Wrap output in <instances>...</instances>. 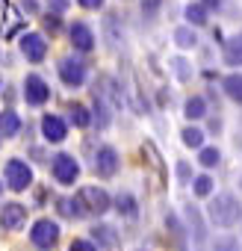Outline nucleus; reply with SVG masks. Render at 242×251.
I'll return each instance as SVG.
<instances>
[{
    "label": "nucleus",
    "instance_id": "f257e3e1",
    "mask_svg": "<svg viewBox=\"0 0 242 251\" xmlns=\"http://www.w3.org/2000/svg\"><path fill=\"white\" fill-rule=\"evenodd\" d=\"M207 222L213 227H221V230H230L236 225H242V198L236 192H216L210 201H207V210H204Z\"/></svg>",
    "mask_w": 242,
    "mask_h": 251
},
{
    "label": "nucleus",
    "instance_id": "f03ea898",
    "mask_svg": "<svg viewBox=\"0 0 242 251\" xmlns=\"http://www.w3.org/2000/svg\"><path fill=\"white\" fill-rule=\"evenodd\" d=\"M74 198L83 207L86 219H100V216H106L112 210V195L103 186H80L74 192Z\"/></svg>",
    "mask_w": 242,
    "mask_h": 251
},
{
    "label": "nucleus",
    "instance_id": "7ed1b4c3",
    "mask_svg": "<svg viewBox=\"0 0 242 251\" xmlns=\"http://www.w3.org/2000/svg\"><path fill=\"white\" fill-rule=\"evenodd\" d=\"M33 183H36L33 166L21 157H9L3 166V186L12 192H27V189H33Z\"/></svg>",
    "mask_w": 242,
    "mask_h": 251
},
{
    "label": "nucleus",
    "instance_id": "20e7f679",
    "mask_svg": "<svg viewBox=\"0 0 242 251\" xmlns=\"http://www.w3.org/2000/svg\"><path fill=\"white\" fill-rule=\"evenodd\" d=\"M59 239H62V227H59L56 219L42 216V219H36V222L30 225V242H33L39 251H53V248L59 245Z\"/></svg>",
    "mask_w": 242,
    "mask_h": 251
},
{
    "label": "nucleus",
    "instance_id": "39448f33",
    "mask_svg": "<svg viewBox=\"0 0 242 251\" xmlns=\"http://www.w3.org/2000/svg\"><path fill=\"white\" fill-rule=\"evenodd\" d=\"M56 74H59V80H62V86H68V89H83L86 83H89V62L83 59V56H62L59 59V65H56Z\"/></svg>",
    "mask_w": 242,
    "mask_h": 251
},
{
    "label": "nucleus",
    "instance_id": "423d86ee",
    "mask_svg": "<svg viewBox=\"0 0 242 251\" xmlns=\"http://www.w3.org/2000/svg\"><path fill=\"white\" fill-rule=\"evenodd\" d=\"M80 160L74 157V154H68V151H59V154H53L50 157V177H53V183H59V186H74L77 180H80Z\"/></svg>",
    "mask_w": 242,
    "mask_h": 251
},
{
    "label": "nucleus",
    "instance_id": "0eeeda50",
    "mask_svg": "<svg viewBox=\"0 0 242 251\" xmlns=\"http://www.w3.org/2000/svg\"><path fill=\"white\" fill-rule=\"evenodd\" d=\"M183 222H186V230H189V239L201 248V245H207V239H210V222H207V216H204V210L198 207V204H183Z\"/></svg>",
    "mask_w": 242,
    "mask_h": 251
},
{
    "label": "nucleus",
    "instance_id": "6e6552de",
    "mask_svg": "<svg viewBox=\"0 0 242 251\" xmlns=\"http://www.w3.org/2000/svg\"><path fill=\"white\" fill-rule=\"evenodd\" d=\"M92 172L100 177V180H109L121 172V154L115 145H100L92 157Z\"/></svg>",
    "mask_w": 242,
    "mask_h": 251
},
{
    "label": "nucleus",
    "instance_id": "1a4fd4ad",
    "mask_svg": "<svg viewBox=\"0 0 242 251\" xmlns=\"http://www.w3.org/2000/svg\"><path fill=\"white\" fill-rule=\"evenodd\" d=\"M21 98L27 100V106H45L50 100V83L42 74L30 71L24 77V83H21Z\"/></svg>",
    "mask_w": 242,
    "mask_h": 251
},
{
    "label": "nucleus",
    "instance_id": "9d476101",
    "mask_svg": "<svg viewBox=\"0 0 242 251\" xmlns=\"http://www.w3.org/2000/svg\"><path fill=\"white\" fill-rule=\"evenodd\" d=\"M18 50H21V56H24L27 62L39 65V62H45V59H48L50 42H48V36H45V33H24V36H21V42H18Z\"/></svg>",
    "mask_w": 242,
    "mask_h": 251
},
{
    "label": "nucleus",
    "instance_id": "9b49d317",
    "mask_svg": "<svg viewBox=\"0 0 242 251\" xmlns=\"http://www.w3.org/2000/svg\"><path fill=\"white\" fill-rule=\"evenodd\" d=\"M39 130H42L45 145H62L68 139V118H62L56 112H45L39 121Z\"/></svg>",
    "mask_w": 242,
    "mask_h": 251
},
{
    "label": "nucleus",
    "instance_id": "f8f14e48",
    "mask_svg": "<svg viewBox=\"0 0 242 251\" xmlns=\"http://www.w3.org/2000/svg\"><path fill=\"white\" fill-rule=\"evenodd\" d=\"M27 216H30V207L21 204V201H3L0 207V227L6 233H15L27 225Z\"/></svg>",
    "mask_w": 242,
    "mask_h": 251
},
{
    "label": "nucleus",
    "instance_id": "ddd939ff",
    "mask_svg": "<svg viewBox=\"0 0 242 251\" xmlns=\"http://www.w3.org/2000/svg\"><path fill=\"white\" fill-rule=\"evenodd\" d=\"M68 42L77 53H92L97 48V36H95L92 24H86V21H71L68 24Z\"/></svg>",
    "mask_w": 242,
    "mask_h": 251
},
{
    "label": "nucleus",
    "instance_id": "4468645a",
    "mask_svg": "<svg viewBox=\"0 0 242 251\" xmlns=\"http://www.w3.org/2000/svg\"><path fill=\"white\" fill-rule=\"evenodd\" d=\"M89 239L97 245V251H115V248L121 245V233H118V227L109 225V222H95V225L89 227Z\"/></svg>",
    "mask_w": 242,
    "mask_h": 251
},
{
    "label": "nucleus",
    "instance_id": "2eb2a0df",
    "mask_svg": "<svg viewBox=\"0 0 242 251\" xmlns=\"http://www.w3.org/2000/svg\"><path fill=\"white\" fill-rule=\"evenodd\" d=\"M166 233H169V245L174 251H186L189 245V230H186V222L174 213V210H166Z\"/></svg>",
    "mask_w": 242,
    "mask_h": 251
},
{
    "label": "nucleus",
    "instance_id": "dca6fc26",
    "mask_svg": "<svg viewBox=\"0 0 242 251\" xmlns=\"http://www.w3.org/2000/svg\"><path fill=\"white\" fill-rule=\"evenodd\" d=\"M221 62H224L230 71H242V33L227 36V39L221 42Z\"/></svg>",
    "mask_w": 242,
    "mask_h": 251
},
{
    "label": "nucleus",
    "instance_id": "f3484780",
    "mask_svg": "<svg viewBox=\"0 0 242 251\" xmlns=\"http://www.w3.org/2000/svg\"><path fill=\"white\" fill-rule=\"evenodd\" d=\"M103 39H106L109 48H115V50L127 42V36H124V21H121L118 12H106V18H103Z\"/></svg>",
    "mask_w": 242,
    "mask_h": 251
},
{
    "label": "nucleus",
    "instance_id": "a211bd4d",
    "mask_svg": "<svg viewBox=\"0 0 242 251\" xmlns=\"http://www.w3.org/2000/svg\"><path fill=\"white\" fill-rule=\"evenodd\" d=\"M210 112H213V109H210V103H207L204 95H189V98L183 100V118H186V124H198V121H204Z\"/></svg>",
    "mask_w": 242,
    "mask_h": 251
},
{
    "label": "nucleus",
    "instance_id": "6ab92c4d",
    "mask_svg": "<svg viewBox=\"0 0 242 251\" xmlns=\"http://www.w3.org/2000/svg\"><path fill=\"white\" fill-rule=\"evenodd\" d=\"M112 210L121 216V219H139V198L130 192V189H121L115 198H112Z\"/></svg>",
    "mask_w": 242,
    "mask_h": 251
},
{
    "label": "nucleus",
    "instance_id": "aec40b11",
    "mask_svg": "<svg viewBox=\"0 0 242 251\" xmlns=\"http://www.w3.org/2000/svg\"><path fill=\"white\" fill-rule=\"evenodd\" d=\"M21 127H24V118L12 106L0 109V139H15L21 133Z\"/></svg>",
    "mask_w": 242,
    "mask_h": 251
},
{
    "label": "nucleus",
    "instance_id": "412c9836",
    "mask_svg": "<svg viewBox=\"0 0 242 251\" xmlns=\"http://www.w3.org/2000/svg\"><path fill=\"white\" fill-rule=\"evenodd\" d=\"M53 204H56V216L65 219V222H83L86 219V213H83V207L77 204L74 195H59Z\"/></svg>",
    "mask_w": 242,
    "mask_h": 251
},
{
    "label": "nucleus",
    "instance_id": "4be33fe9",
    "mask_svg": "<svg viewBox=\"0 0 242 251\" xmlns=\"http://www.w3.org/2000/svg\"><path fill=\"white\" fill-rule=\"evenodd\" d=\"M68 127H71V124H74V127L77 130H89L92 127V124H95V118H92V106H86V103H68Z\"/></svg>",
    "mask_w": 242,
    "mask_h": 251
},
{
    "label": "nucleus",
    "instance_id": "5701e85b",
    "mask_svg": "<svg viewBox=\"0 0 242 251\" xmlns=\"http://www.w3.org/2000/svg\"><path fill=\"white\" fill-rule=\"evenodd\" d=\"M221 95L230 103L242 106V71H230V74L221 77Z\"/></svg>",
    "mask_w": 242,
    "mask_h": 251
},
{
    "label": "nucleus",
    "instance_id": "b1692460",
    "mask_svg": "<svg viewBox=\"0 0 242 251\" xmlns=\"http://www.w3.org/2000/svg\"><path fill=\"white\" fill-rule=\"evenodd\" d=\"M183 18H186V27H192V30H201V27L210 24V12L204 9L201 0H192V3H186Z\"/></svg>",
    "mask_w": 242,
    "mask_h": 251
},
{
    "label": "nucleus",
    "instance_id": "393cba45",
    "mask_svg": "<svg viewBox=\"0 0 242 251\" xmlns=\"http://www.w3.org/2000/svg\"><path fill=\"white\" fill-rule=\"evenodd\" d=\"M180 142L192 151H201L207 145V133L204 127H198V124H183V130H180Z\"/></svg>",
    "mask_w": 242,
    "mask_h": 251
},
{
    "label": "nucleus",
    "instance_id": "a878e982",
    "mask_svg": "<svg viewBox=\"0 0 242 251\" xmlns=\"http://www.w3.org/2000/svg\"><path fill=\"white\" fill-rule=\"evenodd\" d=\"M192 195H195V198H201V201H204V198L210 201V198L216 195V177H213L210 172L195 175V180H192Z\"/></svg>",
    "mask_w": 242,
    "mask_h": 251
},
{
    "label": "nucleus",
    "instance_id": "bb28decb",
    "mask_svg": "<svg viewBox=\"0 0 242 251\" xmlns=\"http://www.w3.org/2000/svg\"><path fill=\"white\" fill-rule=\"evenodd\" d=\"M169 68H171V74L177 77V83H192V77H195V65H192V59H186V56H171V59H169Z\"/></svg>",
    "mask_w": 242,
    "mask_h": 251
},
{
    "label": "nucleus",
    "instance_id": "cd10ccee",
    "mask_svg": "<svg viewBox=\"0 0 242 251\" xmlns=\"http://www.w3.org/2000/svg\"><path fill=\"white\" fill-rule=\"evenodd\" d=\"M204 172H213V169H218L221 166V148L218 145H204L201 151H198V160H195Z\"/></svg>",
    "mask_w": 242,
    "mask_h": 251
},
{
    "label": "nucleus",
    "instance_id": "c85d7f7f",
    "mask_svg": "<svg viewBox=\"0 0 242 251\" xmlns=\"http://www.w3.org/2000/svg\"><path fill=\"white\" fill-rule=\"evenodd\" d=\"M171 39H174V45H177L180 50H195V48H198V30H192V27H186V24L177 27Z\"/></svg>",
    "mask_w": 242,
    "mask_h": 251
},
{
    "label": "nucleus",
    "instance_id": "c756f323",
    "mask_svg": "<svg viewBox=\"0 0 242 251\" xmlns=\"http://www.w3.org/2000/svg\"><path fill=\"white\" fill-rule=\"evenodd\" d=\"M210 251H242V242L233 233H221V236H216L210 242Z\"/></svg>",
    "mask_w": 242,
    "mask_h": 251
},
{
    "label": "nucleus",
    "instance_id": "7c9ffc66",
    "mask_svg": "<svg viewBox=\"0 0 242 251\" xmlns=\"http://www.w3.org/2000/svg\"><path fill=\"white\" fill-rule=\"evenodd\" d=\"M174 177H177V183H180V186H192L195 172H192L189 160H177V163H174Z\"/></svg>",
    "mask_w": 242,
    "mask_h": 251
},
{
    "label": "nucleus",
    "instance_id": "2f4dec72",
    "mask_svg": "<svg viewBox=\"0 0 242 251\" xmlns=\"http://www.w3.org/2000/svg\"><path fill=\"white\" fill-rule=\"evenodd\" d=\"M221 130H224V118H221V112H210V115H207V127H204V133H207V136H221Z\"/></svg>",
    "mask_w": 242,
    "mask_h": 251
},
{
    "label": "nucleus",
    "instance_id": "473e14b6",
    "mask_svg": "<svg viewBox=\"0 0 242 251\" xmlns=\"http://www.w3.org/2000/svg\"><path fill=\"white\" fill-rule=\"evenodd\" d=\"M42 24H45V30H48L50 36H56V33L62 30V18H59V15H53V12H48V15L42 18Z\"/></svg>",
    "mask_w": 242,
    "mask_h": 251
},
{
    "label": "nucleus",
    "instance_id": "72a5a7b5",
    "mask_svg": "<svg viewBox=\"0 0 242 251\" xmlns=\"http://www.w3.org/2000/svg\"><path fill=\"white\" fill-rule=\"evenodd\" d=\"M68 251H97V245H95L89 236H77V239H71Z\"/></svg>",
    "mask_w": 242,
    "mask_h": 251
},
{
    "label": "nucleus",
    "instance_id": "f704fd0d",
    "mask_svg": "<svg viewBox=\"0 0 242 251\" xmlns=\"http://www.w3.org/2000/svg\"><path fill=\"white\" fill-rule=\"evenodd\" d=\"M45 3H48V12L53 15H65L71 9V0H45Z\"/></svg>",
    "mask_w": 242,
    "mask_h": 251
},
{
    "label": "nucleus",
    "instance_id": "c9c22d12",
    "mask_svg": "<svg viewBox=\"0 0 242 251\" xmlns=\"http://www.w3.org/2000/svg\"><path fill=\"white\" fill-rule=\"evenodd\" d=\"M157 9H160V0H142V15H145V18H151V21H154Z\"/></svg>",
    "mask_w": 242,
    "mask_h": 251
},
{
    "label": "nucleus",
    "instance_id": "e433bc0d",
    "mask_svg": "<svg viewBox=\"0 0 242 251\" xmlns=\"http://www.w3.org/2000/svg\"><path fill=\"white\" fill-rule=\"evenodd\" d=\"M77 3H80L83 9H89V12H100V9L106 6V0H77Z\"/></svg>",
    "mask_w": 242,
    "mask_h": 251
},
{
    "label": "nucleus",
    "instance_id": "4c0bfd02",
    "mask_svg": "<svg viewBox=\"0 0 242 251\" xmlns=\"http://www.w3.org/2000/svg\"><path fill=\"white\" fill-rule=\"evenodd\" d=\"M30 157H33L36 163H48V160H50V157H48V151H45V148H39V145H33V148H30Z\"/></svg>",
    "mask_w": 242,
    "mask_h": 251
},
{
    "label": "nucleus",
    "instance_id": "58836bf2",
    "mask_svg": "<svg viewBox=\"0 0 242 251\" xmlns=\"http://www.w3.org/2000/svg\"><path fill=\"white\" fill-rule=\"evenodd\" d=\"M21 9H24L27 15H39L42 6H39V0H21Z\"/></svg>",
    "mask_w": 242,
    "mask_h": 251
},
{
    "label": "nucleus",
    "instance_id": "ea45409f",
    "mask_svg": "<svg viewBox=\"0 0 242 251\" xmlns=\"http://www.w3.org/2000/svg\"><path fill=\"white\" fill-rule=\"evenodd\" d=\"M204 98H207V103H213V106H216V112H218V103H221V98H218V92H216L213 86L204 92Z\"/></svg>",
    "mask_w": 242,
    "mask_h": 251
},
{
    "label": "nucleus",
    "instance_id": "a19ab883",
    "mask_svg": "<svg viewBox=\"0 0 242 251\" xmlns=\"http://www.w3.org/2000/svg\"><path fill=\"white\" fill-rule=\"evenodd\" d=\"M201 3H204V9H207V12H213V9L218 12V9H221V0H201Z\"/></svg>",
    "mask_w": 242,
    "mask_h": 251
},
{
    "label": "nucleus",
    "instance_id": "79ce46f5",
    "mask_svg": "<svg viewBox=\"0 0 242 251\" xmlns=\"http://www.w3.org/2000/svg\"><path fill=\"white\" fill-rule=\"evenodd\" d=\"M133 251H154V248H148V245H139V248H133Z\"/></svg>",
    "mask_w": 242,
    "mask_h": 251
},
{
    "label": "nucleus",
    "instance_id": "37998d69",
    "mask_svg": "<svg viewBox=\"0 0 242 251\" xmlns=\"http://www.w3.org/2000/svg\"><path fill=\"white\" fill-rule=\"evenodd\" d=\"M0 195H3V180H0Z\"/></svg>",
    "mask_w": 242,
    "mask_h": 251
},
{
    "label": "nucleus",
    "instance_id": "c03bdc74",
    "mask_svg": "<svg viewBox=\"0 0 242 251\" xmlns=\"http://www.w3.org/2000/svg\"><path fill=\"white\" fill-rule=\"evenodd\" d=\"M239 192H242V177H239Z\"/></svg>",
    "mask_w": 242,
    "mask_h": 251
},
{
    "label": "nucleus",
    "instance_id": "a18cd8bd",
    "mask_svg": "<svg viewBox=\"0 0 242 251\" xmlns=\"http://www.w3.org/2000/svg\"><path fill=\"white\" fill-rule=\"evenodd\" d=\"M0 3H6V0H0Z\"/></svg>",
    "mask_w": 242,
    "mask_h": 251
},
{
    "label": "nucleus",
    "instance_id": "49530a36",
    "mask_svg": "<svg viewBox=\"0 0 242 251\" xmlns=\"http://www.w3.org/2000/svg\"><path fill=\"white\" fill-rule=\"evenodd\" d=\"M239 227H242V225H239Z\"/></svg>",
    "mask_w": 242,
    "mask_h": 251
}]
</instances>
